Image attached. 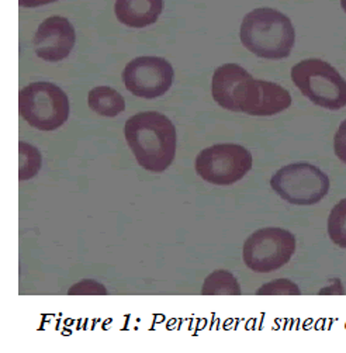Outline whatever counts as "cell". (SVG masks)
I'll list each match as a JSON object with an SVG mask.
<instances>
[{
    "label": "cell",
    "mask_w": 346,
    "mask_h": 353,
    "mask_svg": "<svg viewBox=\"0 0 346 353\" xmlns=\"http://www.w3.org/2000/svg\"><path fill=\"white\" fill-rule=\"evenodd\" d=\"M127 144L145 170L165 172L175 159L176 127L158 112H141L131 116L124 125Z\"/></svg>",
    "instance_id": "1"
},
{
    "label": "cell",
    "mask_w": 346,
    "mask_h": 353,
    "mask_svg": "<svg viewBox=\"0 0 346 353\" xmlns=\"http://www.w3.org/2000/svg\"><path fill=\"white\" fill-rule=\"evenodd\" d=\"M239 39L242 46L256 57L279 61L292 54L296 30L292 20L282 12L259 8L242 20Z\"/></svg>",
    "instance_id": "2"
},
{
    "label": "cell",
    "mask_w": 346,
    "mask_h": 353,
    "mask_svg": "<svg viewBox=\"0 0 346 353\" xmlns=\"http://www.w3.org/2000/svg\"><path fill=\"white\" fill-rule=\"evenodd\" d=\"M293 83L316 105L327 110H340L346 105V81L331 63L303 59L292 68Z\"/></svg>",
    "instance_id": "3"
},
{
    "label": "cell",
    "mask_w": 346,
    "mask_h": 353,
    "mask_svg": "<svg viewBox=\"0 0 346 353\" xmlns=\"http://www.w3.org/2000/svg\"><path fill=\"white\" fill-rule=\"evenodd\" d=\"M69 99L51 82H34L19 92V113L34 128L55 131L69 119Z\"/></svg>",
    "instance_id": "4"
},
{
    "label": "cell",
    "mask_w": 346,
    "mask_h": 353,
    "mask_svg": "<svg viewBox=\"0 0 346 353\" xmlns=\"http://www.w3.org/2000/svg\"><path fill=\"white\" fill-rule=\"evenodd\" d=\"M212 96L228 112L254 116L261 97V79L238 63H224L213 74Z\"/></svg>",
    "instance_id": "5"
},
{
    "label": "cell",
    "mask_w": 346,
    "mask_h": 353,
    "mask_svg": "<svg viewBox=\"0 0 346 353\" xmlns=\"http://www.w3.org/2000/svg\"><path fill=\"white\" fill-rule=\"evenodd\" d=\"M270 188L294 205H313L329 192V178L316 165L297 162L283 166L270 179Z\"/></svg>",
    "instance_id": "6"
},
{
    "label": "cell",
    "mask_w": 346,
    "mask_h": 353,
    "mask_svg": "<svg viewBox=\"0 0 346 353\" xmlns=\"http://www.w3.org/2000/svg\"><path fill=\"white\" fill-rule=\"evenodd\" d=\"M252 154L238 144H217L203 150L194 162L200 178L216 186H230L252 169Z\"/></svg>",
    "instance_id": "7"
},
{
    "label": "cell",
    "mask_w": 346,
    "mask_h": 353,
    "mask_svg": "<svg viewBox=\"0 0 346 353\" xmlns=\"http://www.w3.org/2000/svg\"><path fill=\"white\" fill-rule=\"evenodd\" d=\"M296 252V236L283 228L269 227L255 231L244 243L242 259L256 273H269L290 262Z\"/></svg>",
    "instance_id": "8"
},
{
    "label": "cell",
    "mask_w": 346,
    "mask_h": 353,
    "mask_svg": "<svg viewBox=\"0 0 346 353\" xmlns=\"http://www.w3.org/2000/svg\"><path fill=\"white\" fill-rule=\"evenodd\" d=\"M175 70L169 61L159 57H138L123 70V81L130 93L141 99L163 96L173 83Z\"/></svg>",
    "instance_id": "9"
},
{
    "label": "cell",
    "mask_w": 346,
    "mask_h": 353,
    "mask_svg": "<svg viewBox=\"0 0 346 353\" xmlns=\"http://www.w3.org/2000/svg\"><path fill=\"white\" fill-rule=\"evenodd\" d=\"M77 43L72 23L62 16L45 19L34 35L32 46L37 57L48 62H59L69 57Z\"/></svg>",
    "instance_id": "10"
},
{
    "label": "cell",
    "mask_w": 346,
    "mask_h": 353,
    "mask_svg": "<svg viewBox=\"0 0 346 353\" xmlns=\"http://www.w3.org/2000/svg\"><path fill=\"white\" fill-rule=\"evenodd\" d=\"M162 10L163 0H116L114 5L117 20L134 28H144L156 23Z\"/></svg>",
    "instance_id": "11"
},
{
    "label": "cell",
    "mask_w": 346,
    "mask_h": 353,
    "mask_svg": "<svg viewBox=\"0 0 346 353\" xmlns=\"http://www.w3.org/2000/svg\"><path fill=\"white\" fill-rule=\"evenodd\" d=\"M292 103V96L289 90H286L283 86L267 81H261V97L254 116H276L287 110Z\"/></svg>",
    "instance_id": "12"
},
{
    "label": "cell",
    "mask_w": 346,
    "mask_h": 353,
    "mask_svg": "<svg viewBox=\"0 0 346 353\" xmlns=\"http://www.w3.org/2000/svg\"><path fill=\"white\" fill-rule=\"evenodd\" d=\"M89 108L99 116L116 117L125 110L124 97L110 86L93 88L88 94Z\"/></svg>",
    "instance_id": "13"
},
{
    "label": "cell",
    "mask_w": 346,
    "mask_h": 353,
    "mask_svg": "<svg viewBox=\"0 0 346 353\" xmlns=\"http://www.w3.org/2000/svg\"><path fill=\"white\" fill-rule=\"evenodd\" d=\"M201 294L204 296H239L241 288L236 277L228 270H216L205 277Z\"/></svg>",
    "instance_id": "14"
},
{
    "label": "cell",
    "mask_w": 346,
    "mask_h": 353,
    "mask_svg": "<svg viewBox=\"0 0 346 353\" xmlns=\"http://www.w3.org/2000/svg\"><path fill=\"white\" fill-rule=\"evenodd\" d=\"M19 179L21 182H26L34 176H37L43 166V157L41 152L28 143L20 141L19 143Z\"/></svg>",
    "instance_id": "15"
},
{
    "label": "cell",
    "mask_w": 346,
    "mask_h": 353,
    "mask_svg": "<svg viewBox=\"0 0 346 353\" xmlns=\"http://www.w3.org/2000/svg\"><path fill=\"white\" fill-rule=\"evenodd\" d=\"M328 235L339 248L346 250V199L334 205L328 217Z\"/></svg>",
    "instance_id": "16"
},
{
    "label": "cell",
    "mask_w": 346,
    "mask_h": 353,
    "mask_svg": "<svg viewBox=\"0 0 346 353\" xmlns=\"http://www.w3.org/2000/svg\"><path fill=\"white\" fill-rule=\"evenodd\" d=\"M256 294L259 296H278V294H286V296H300L301 290L296 283L287 279H278L269 281V283L263 285L258 289Z\"/></svg>",
    "instance_id": "17"
},
{
    "label": "cell",
    "mask_w": 346,
    "mask_h": 353,
    "mask_svg": "<svg viewBox=\"0 0 346 353\" xmlns=\"http://www.w3.org/2000/svg\"><path fill=\"white\" fill-rule=\"evenodd\" d=\"M68 294L69 296H78V294L79 296H83V294H96V296L101 294V296H106L109 293H108L105 286L97 283V281H94V280H82V281H79V283L74 285L71 289H69Z\"/></svg>",
    "instance_id": "18"
},
{
    "label": "cell",
    "mask_w": 346,
    "mask_h": 353,
    "mask_svg": "<svg viewBox=\"0 0 346 353\" xmlns=\"http://www.w3.org/2000/svg\"><path fill=\"white\" fill-rule=\"evenodd\" d=\"M334 152L340 162L346 163V119L339 124L334 135Z\"/></svg>",
    "instance_id": "19"
},
{
    "label": "cell",
    "mask_w": 346,
    "mask_h": 353,
    "mask_svg": "<svg viewBox=\"0 0 346 353\" xmlns=\"http://www.w3.org/2000/svg\"><path fill=\"white\" fill-rule=\"evenodd\" d=\"M54 2H58V0H19V5L21 8H39Z\"/></svg>",
    "instance_id": "20"
},
{
    "label": "cell",
    "mask_w": 346,
    "mask_h": 353,
    "mask_svg": "<svg viewBox=\"0 0 346 353\" xmlns=\"http://www.w3.org/2000/svg\"><path fill=\"white\" fill-rule=\"evenodd\" d=\"M340 8L346 13V0H340Z\"/></svg>",
    "instance_id": "21"
}]
</instances>
